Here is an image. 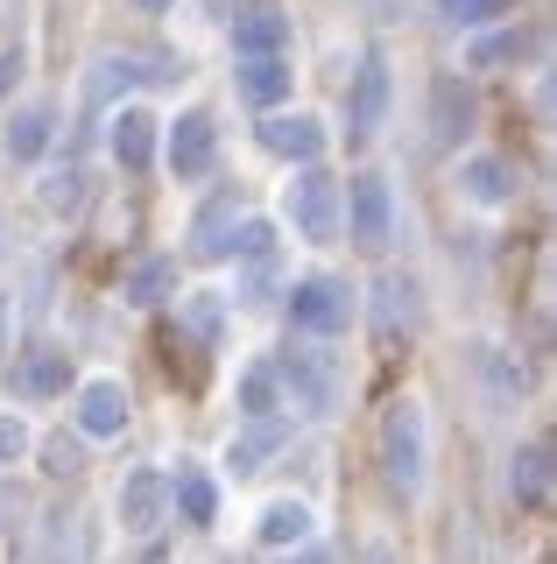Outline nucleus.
<instances>
[{"mask_svg": "<svg viewBox=\"0 0 557 564\" xmlns=\"http://www.w3.org/2000/svg\"><path fill=\"white\" fill-rule=\"evenodd\" d=\"M8 247H14V240H8V212H0V261H8Z\"/></svg>", "mask_w": 557, "mask_h": 564, "instance_id": "f704fd0d", "label": "nucleus"}, {"mask_svg": "<svg viewBox=\"0 0 557 564\" xmlns=\"http://www.w3.org/2000/svg\"><path fill=\"white\" fill-rule=\"evenodd\" d=\"M374 317H381V332H389V339H403V325L416 317L409 275H381V282H374Z\"/></svg>", "mask_w": 557, "mask_h": 564, "instance_id": "5701e85b", "label": "nucleus"}, {"mask_svg": "<svg viewBox=\"0 0 557 564\" xmlns=\"http://www.w3.org/2000/svg\"><path fill=\"white\" fill-rule=\"evenodd\" d=\"M170 501L184 508V522H190V529H205V522L219 516V487L205 480L198 466H184V473H177V487H170Z\"/></svg>", "mask_w": 557, "mask_h": 564, "instance_id": "b1692460", "label": "nucleus"}, {"mask_svg": "<svg viewBox=\"0 0 557 564\" xmlns=\"http://www.w3.org/2000/svg\"><path fill=\"white\" fill-rule=\"evenodd\" d=\"M85 184H92V176H85L78 163H57V170H43L36 198H43L50 219H78V212H85Z\"/></svg>", "mask_w": 557, "mask_h": 564, "instance_id": "6ab92c4d", "label": "nucleus"}, {"mask_svg": "<svg viewBox=\"0 0 557 564\" xmlns=\"http://www.w3.org/2000/svg\"><path fill=\"white\" fill-rule=\"evenodd\" d=\"M275 388H290L297 416H332L339 410V375L325 360H310V352H297V360L275 367Z\"/></svg>", "mask_w": 557, "mask_h": 564, "instance_id": "423d86ee", "label": "nucleus"}, {"mask_svg": "<svg viewBox=\"0 0 557 564\" xmlns=\"http://www.w3.org/2000/svg\"><path fill=\"white\" fill-rule=\"evenodd\" d=\"M184 332L198 346H219V332H226V296L219 290H190L184 296Z\"/></svg>", "mask_w": 557, "mask_h": 564, "instance_id": "a878e982", "label": "nucleus"}, {"mask_svg": "<svg viewBox=\"0 0 557 564\" xmlns=\"http://www.w3.org/2000/svg\"><path fill=\"white\" fill-rule=\"evenodd\" d=\"M339 234H353L360 254H381L395 240V191L389 176H353V191H339Z\"/></svg>", "mask_w": 557, "mask_h": 564, "instance_id": "f03ea898", "label": "nucleus"}, {"mask_svg": "<svg viewBox=\"0 0 557 564\" xmlns=\"http://www.w3.org/2000/svg\"><path fill=\"white\" fill-rule=\"evenodd\" d=\"M170 282H177L170 261H134V269H128V304H163Z\"/></svg>", "mask_w": 557, "mask_h": 564, "instance_id": "bb28decb", "label": "nucleus"}, {"mask_svg": "<svg viewBox=\"0 0 557 564\" xmlns=\"http://www.w3.org/2000/svg\"><path fill=\"white\" fill-rule=\"evenodd\" d=\"M283 445H290L283 423H275V416H254V423H240V431H233V445H226V466H233V473H261Z\"/></svg>", "mask_w": 557, "mask_h": 564, "instance_id": "dca6fc26", "label": "nucleus"}, {"mask_svg": "<svg viewBox=\"0 0 557 564\" xmlns=\"http://www.w3.org/2000/svg\"><path fill=\"white\" fill-rule=\"evenodd\" d=\"M233 43H240V57H254V50H283L290 43V22L275 8H254V14H240V22H233Z\"/></svg>", "mask_w": 557, "mask_h": 564, "instance_id": "393cba45", "label": "nucleus"}, {"mask_svg": "<svg viewBox=\"0 0 557 564\" xmlns=\"http://www.w3.org/2000/svg\"><path fill=\"white\" fill-rule=\"evenodd\" d=\"M134 8H142V14H170V0H134Z\"/></svg>", "mask_w": 557, "mask_h": 564, "instance_id": "72a5a7b5", "label": "nucleus"}, {"mask_svg": "<svg viewBox=\"0 0 557 564\" xmlns=\"http://www.w3.org/2000/svg\"><path fill=\"white\" fill-rule=\"evenodd\" d=\"M233 226H240V191H219V198H205L198 219H190V254H198V261H226V247H233Z\"/></svg>", "mask_w": 557, "mask_h": 564, "instance_id": "4468645a", "label": "nucleus"}, {"mask_svg": "<svg viewBox=\"0 0 557 564\" xmlns=\"http://www.w3.org/2000/svg\"><path fill=\"white\" fill-rule=\"evenodd\" d=\"M466 367L480 375V388H487L494 402H522V395H529V360H522V352H509V346H494V339L466 346Z\"/></svg>", "mask_w": 557, "mask_h": 564, "instance_id": "1a4fd4ad", "label": "nucleus"}, {"mask_svg": "<svg viewBox=\"0 0 557 564\" xmlns=\"http://www.w3.org/2000/svg\"><path fill=\"white\" fill-rule=\"evenodd\" d=\"M290 219H297V234L310 247H332L339 240V176H325L318 163H304L297 184H290Z\"/></svg>", "mask_w": 557, "mask_h": 564, "instance_id": "7ed1b4c3", "label": "nucleus"}, {"mask_svg": "<svg viewBox=\"0 0 557 564\" xmlns=\"http://www.w3.org/2000/svg\"><path fill=\"white\" fill-rule=\"evenodd\" d=\"M381 473H389L395 494L424 487V402L416 395H395L381 410Z\"/></svg>", "mask_w": 557, "mask_h": 564, "instance_id": "f257e3e1", "label": "nucleus"}, {"mask_svg": "<svg viewBox=\"0 0 557 564\" xmlns=\"http://www.w3.org/2000/svg\"><path fill=\"white\" fill-rule=\"evenodd\" d=\"M368 564H395V557H389V551H368Z\"/></svg>", "mask_w": 557, "mask_h": 564, "instance_id": "c9c22d12", "label": "nucleus"}, {"mask_svg": "<svg viewBox=\"0 0 557 564\" xmlns=\"http://www.w3.org/2000/svg\"><path fill=\"white\" fill-rule=\"evenodd\" d=\"M50 134H57V113H50V106H22V113L8 120V134H0V141H8L14 163H36V155L50 149Z\"/></svg>", "mask_w": 557, "mask_h": 564, "instance_id": "aec40b11", "label": "nucleus"}, {"mask_svg": "<svg viewBox=\"0 0 557 564\" xmlns=\"http://www.w3.org/2000/svg\"><path fill=\"white\" fill-rule=\"evenodd\" d=\"M261 149L283 155V163H318V155H325V128L310 113H269V120H261Z\"/></svg>", "mask_w": 557, "mask_h": 564, "instance_id": "ddd939ff", "label": "nucleus"}, {"mask_svg": "<svg viewBox=\"0 0 557 564\" xmlns=\"http://www.w3.org/2000/svg\"><path fill=\"white\" fill-rule=\"evenodd\" d=\"M430 120H438V128H430V134H438V149H451V141L466 134V120H473V99H466L459 78H438V85H430Z\"/></svg>", "mask_w": 557, "mask_h": 564, "instance_id": "4be33fe9", "label": "nucleus"}, {"mask_svg": "<svg viewBox=\"0 0 557 564\" xmlns=\"http://www.w3.org/2000/svg\"><path fill=\"white\" fill-rule=\"evenodd\" d=\"M155 128H163V120H155L149 106H120V113H113L107 149H113V163L128 170V176H142V170L155 163Z\"/></svg>", "mask_w": 557, "mask_h": 564, "instance_id": "9d476101", "label": "nucleus"}, {"mask_svg": "<svg viewBox=\"0 0 557 564\" xmlns=\"http://www.w3.org/2000/svg\"><path fill=\"white\" fill-rule=\"evenodd\" d=\"M290 64H283V50H254V57H240V99H254V106H275L290 93Z\"/></svg>", "mask_w": 557, "mask_h": 564, "instance_id": "f3484780", "label": "nucleus"}, {"mask_svg": "<svg viewBox=\"0 0 557 564\" xmlns=\"http://www.w3.org/2000/svg\"><path fill=\"white\" fill-rule=\"evenodd\" d=\"M43 458H50V473H57V480H72V473L85 466V458H78V445H72V437H50V445H43Z\"/></svg>", "mask_w": 557, "mask_h": 564, "instance_id": "2f4dec72", "label": "nucleus"}, {"mask_svg": "<svg viewBox=\"0 0 557 564\" xmlns=\"http://www.w3.org/2000/svg\"><path fill=\"white\" fill-rule=\"evenodd\" d=\"M29 445H36V437H29V423H22V416H0V473H8V466H22Z\"/></svg>", "mask_w": 557, "mask_h": 564, "instance_id": "c756f323", "label": "nucleus"}, {"mask_svg": "<svg viewBox=\"0 0 557 564\" xmlns=\"http://www.w3.org/2000/svg\"><path fill=\"white\" fill-rule=\"evenodd\" d=\"M515 184H522V176L501 163V155H466V163H459V198L466 205H487V212H494V205L515 198Z\"/></svg>", "mask_w": 557, "mask_h": 564, "instance_id": "2eb2a0df", "label": "nucleus"}, {"mask_svg": "<svg viewBox=\"0 0 557 564\" xmlns=\"http://www.w3.org/2000/svg\"><path fill=\"white\" fill-rule=\"evenodd\" d=\"M290 317H297V332H318V339H332V332L353 325V290L332 275H310L290 290Z\"/></svg>", "mask_w": 557, "mask_h": 564, "instance_id": "20e7f679", "label": "nucleus"}, {"mask_svg": "<svg viewBox=\"0 0 557 564\" xmlns=\"http://www.w3.org/2000/svg\"><path fill=\"white\" fill-rule=\"evenodd\" d=\"M212 155H219V128H212V113H184V120H170V170H177L184 184L212 170Z\"/></svg>", "mask_w": 557, "mask_h": 564, "instance_id": "f8f14e48", "label": "nucleus"}, {"mask_svg": "<svg viewBox=\"0 0 557 564\" xmlns=\"http://www.w3.org/2000/svg\"><path fill=\"white\" fill-rule=\"evenodd\" d=\"M536 50V35H494V43H480L473 50V64H501V57H529Z\"/></svg>", "mask_w": 557, "mask_h": 564, "instance_id": "7c9ffc66", "label": "nucleus"}, {"mask_svg": "<svg viewBox=\"0 0 557 564\" xmlns=\"http://www.w3.org/2000/svg\"><path fill=\"white\" fill-rule=\"evenodd\" d=\"M113 508H120V529H128V536H155L163 516H170V480L163 473H128Z\"/></svg>", "mask_w": 557, "mask_h": 564, "instance_id": "6e6552de", "label": "nucleus"}, {"mask_svg": "<svg viewBox=\"0 0 557 564\" xmlns=\"http://www.w3.org/2000/svg\"><path fill=\"white\" fill-rule=\"evenodd\" d=\"M240 410H254V416L275 410V367H248L240 375Z\"/></svg>", "mask_w": 557, "mask_h": 564, "instance_id": "c85d7f7f", "label": "nucleus"}, {"mask_svg": "<svg viewBox=\"0 0 557 564\" xmlns=\"http://www.w3.org/2000/svg\"><path fill=\"white\" fill-rule=\"evenodd\" d=\"M509 494H515L522 508H544L550 501V445H544V437L509 458Z\"/></svg>", "mask_w": 557, "mask_h": 564, "instance_id": "a211bd4d", "label": "nucleus"}, {"mask_svg": "<svg viewBox=\"0 0 557 564\" xmlns=\"http://www.w3.org/2000/svg\"><path fill=\"white\" fill-rule=\"evenodd\" d=\"M8 388L22 402H57V395H72V352H22L14 360V375H8Z\"/></svg>", "mask_w": 557, "mask_h": 564, "instance_id": "9b49d317", "label": "nucleus"}, {"mask_svg": "<svg viewBox=\"0 0 557 564\" xmlns=\"http://www.w3.org/2000/svg\"><path fill=\"white\" fill-rule=\"evenodd\" d=\"M515 0H438V14L451 29H480V22H494V14H509Z\"/></svg>", "mask_w": 557, "mask_h": 564, "instance_id": "cd10ccee", "label": "nucleus"}, {"mask_svg": "<svg viewBox=\"0 0 557 564\" xmlns=\"http://www.w3.org/2000/svg\"><path fill=\"white\" fill-rule=\"evenodd\" d=\"M22 70H29V57H22V50H0V99L14 93V78H22Z\"/></svg>", "mask_w": 557, "mask_h": 564, "instance_id": "473e14b6", "label": "nucleus"}, {"mask_svg": "<svg viewBox=\"0 0 557 564\" xmlns=\"http://www.w3.org/2000/svg\"><path fill=\"white\" fill-rule=\"evenodd\" d=\"M0 332H8V304H0Z\"/></svg>", "mask_w": 557, "mask_h": 564, "instance_id": "e433bc0d", "label": "nucleus"}, {"mask_svg": "<svg viewBox=\"0 0 557 564\" xmlns=\"http://www.w3.org/2000/svg\"><path fill=\"white\" fill-rule=\"evenodd\" d=\"M389 99H395V78H389V64L368 50V57H360V70H353V85H346V120H353V134H381Z\"/></svg>", "mask_w": 557, "mask_h": 564, "instance_id": "39448f33", "label": "nucleus"}, {"mask_svg": "<svg viewBox=\"0 0 557 564\" xmlns=\"http://www.w3.org/2000/svg\"><path fill=\"white\" fill-rule=\"evenodd\" d=\"M254 536L269 543V551H290V543H310V508L304 501H269L254 522Z\"/></svg>", "mask_w": 557, "mask_h": 564, "instance_id": "412c9836", "label": "nucleus"}, {"mask_svg": "<svg viewBox=\"0 0 557 564\" xmlns=\"http://www.w3.org/2000/svg\"><path fill=\"white\" fill-rule=\"evenodd\" d=\"M72 416H78V431H85V437H120V431H128V381H113V375L78 381Z\"/></svg>", "mask_w": 557, "mask_h": 564, "instance_id": "0eeeda50", "label": "nucleus"}]
</instances>
